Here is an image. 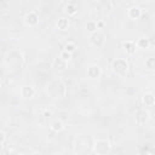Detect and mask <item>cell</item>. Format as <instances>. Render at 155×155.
I'll return each instance as SVG.
<instances>
[{"label": "cell", "mask_w": 155, "mask_h": 155, "mask_svg": "<svg viewBox=\"0 0 155 155\" xmlns=\"http://www.w3.org/2000/svg\"><path fill=\"white\" fill-rule=\"evenodd\" d=\"M64 11H65V13H68V16H74L78 12V7L74 4H67Z\"/></svg>", "instance_id": "9a60e30c"}, {"label": "cell", "mask_w": 155, "mask_h": 155, "mask_svg": "<svg viewBox=\"0 0 155 155\" xmlns=\"http://www.w3.org/2000/svg\"><path fill=\"white\" fill-rule=\"evenodd\" d=\"M136 44L134 42H132V41H125L124 44H122V48L125 50V52L126 53H128V54H133L134 52H136Z\"/></svg>", "instance_id": "30bf717a"}, {"label": "cell", "mask_w": 155, "mask_h": 155, "mask_svg": "<svg viewBox=\"0 0 155 155\" xmlns=\"http://www.w3.org/2000/svg\"><path fill=\"white\" fill-rule=\"evenodd\" d=\"M148 119H149V113L147 110L142 109V110H138L136 113V121L138 124H145L148 121Z\"/></svg>", "instance_id": "ba28073f"}, {"label": "cell", "mask_w": 155, "mask_h": 155, "mask_svg": "<svg viewBox=\"0 0 155 155\" xmlns=\"http://www.w3.org/2000/svg\"><path fill=\"white\" fill-rule=\"evenodd\" d=\"M104 40H105V36L102 31L99 30H96L94 33H91V36H90V42L93 45V46H97V47H101L103 44H104Z\"/></svg>", "instance_id": "277c9868"}, {"label": "cell", "mask_w": 155, "mask_h": 155, "mask_svg": "<svg viewBox=\"0 0 155 155\" xmlns=\"http://www.w3.org/2000/svg\"><path fill=\"white\" fill-rule=\"evenodd\" d=\"M101 74H102V70L97 64H92L87 68V76L90 79H98Z\"/></svg>", "instance_id": "52a82bcc"}, {"label": "cell", "mask_w": 155, "mask_h": 155, "mask_svg": "<svg viewBox=\"0 0 155 155\" xmlns=\"http://www.w3.org/2000/svg\"><path fill=\"white\" fill-rule=\"evenodd\" d=\"M145 67L150 70H154L155 69V58L154 57H149L147 61H145Z\"/></svg>", "instance_id": "d6986e66"}, {"label": "cell", "mask_w": 155, "mask_h": 155, "mask_svg": "<svg viewBox=\"0 0 155 155\" xmlns=\"http://www.w3.org/2000/svg\"><path fill=\"white\" fill-rule=\"evenodd\" d=\"M44 116H45V117H50V116H51V113H50V111H45V113H44Z\"/></svg>", "instance_id": "603a6c76"}, {"label": "cell", "mask_w": 155, "mask_h": 155, "mask_svg": "<svg viewBox=\"0 0 155 155\" xmlns=\"http://www.w3.org/2000/svg\"><path fill=\"white\" fill-rule=\"evenodd\" d=\"M57 28L59 30H67L69 28V19L65 18V17H61L57 21Z\"/></svg>", "instance_id": "4fadbf2b"}, {"label": "cell", "mask_w": 155, "mask_h": 155, "mask_svg": "<svg viewBox=\"0 0 155 155\" xmlns=\"http://www.w3.org/2000/svg\"><path fill=\"white\" fill-rule=\"evenodd\" d=\"M127 15H128V17H130V18H132V19H138V18L142 16V11H140V8H139V7L133 6V7H131V8L128 10Z\"/></svg>", "instance_id": "8fae6325"}, {"label": "cell", "mask_w": 155, "mask_h": 155, "mask_svg": "<svg viewBox=\"0 0 155 155\" xmlns=\"http://www.w3.org/2000/svg\"><path fill=\"white\" fill-rule=\"evenodd\" d=\"M5 138H6V137H5V133H4L2 131H0V145L5 142Z\"/></svg>", "instance_id": "44dd1931"}, {"label": "cell", "mask_w": 155, "mask_h": 155, "mask_svg": "<svg viewBox=\"0 0 155 155\" xmlns=\"http://www.w3.org/2000/svg\"><path fill=\"white\" fill-rule=\"evenodd\" d=\"M113 70L121 76H125L128 71V63L122 58H116L113 61Z\"/></svg>", "instance_id": "3957f363"}, {"label": "cell", "mask_w": 155, "mask_h": 155, "mask_svg": "<svg viewBox=\"0 0 155 155\" xmlns=\"http://www.w3.org/2000/svg\"><path fill=\"white\" fill-rule=\"evenodd\" d=\"M0 85H1V80H0Z\"/></svg>", "instance_id": "cb8c5ba5"}, {"label": "cell", "mask_w": 155, "mask_h": 155, "mask_svg": "<svg viewBox=\"0 0 155 155\" xmlns=\"http://www.w3.org/2000/svg\"><path fill=\"white\" fill-rule=\"evenodd\" d=\"M47 93L52 98H63L65 96V86L61 80H53L47 85Z\"/></svg>", "instance_id": "6da1fadb"}, {"label": "cell", "mask_w": 155, "mask_h": 155, "mask_svg": "<svg viewBox=\"0 0 155 155\" xmlns=\"http://www.w3.org/2000/svg\"><path fill=\"white\" fill-rule=\"evenodd\" d=\"M64 128V125L61 120H54L52 124H51V130L53 132H61L62 130Z\"/></svg>", "instance_id": "5bb4252c"}, {"label": "cell", "mask_w": 155, "mask_h": 155, "mask_svg": "<svg viewBox=\"0 0 155 155\" xmlns=\"http://www.w3.org/2000/svg\"><path fill=\"white\" fill-rule=\"evenodd\" d=\"M93 151L98 155H105L110 151V143L107 139H97L92 144Z\"/></svg>", "instance_id": "7a4b0ae2"}, {"label": "cell", "mask_w": 155, "mask_h": 155, "mask_svg": "<svg viewBox=\"0 0 155 155\" xmlns=\"http://www.w3.org/2000/svg\"><path fill=\"white\" fill-rule=\"evenodd\" d=\"M34 93H35V91H34V88L31 86L25 85V86H23L21 88V94H22L23 98H31L34 96Z\"/></svg>", "instance_id": "9c48e42d"}, {"label": "cell", "mask_w": 155, "mask_h": 155, "mask_svg": "<svg viewBox=\"0 0 155 155\" xmlns=\"http://www.w3.org/2000/svg\"><path fill=\"white\" fill-rule=\"evenodd\" d=\"M38 22H39V16L35 13V12H28L27 15H25V17H24V23L27 24V25H29V27H34V25H36L38 24Z\"/></svg>", "instance_id": "8992f818"}, {"label": "cell", "mask_w": 155, "mask_h": 155, "mask_svg": "<svg viewBox=\"0 0 155 155\" xmlns=\"http://www.w3.org/2000/svg\"><path fill=\"white\" fill-rule=\"evenodd\" d=\"M86 29H87L88 33H94L96 30H98L97 29V25H96V22H92V21H90V22L86 23Z\"/></svg>", "instance_id": "e0dca14e"}, {"label": "cell", "mask_w": 155, "mask_h": 155, "mask_svg": "<svg viewBox=\"0 0 155 155\" xmlns=\"http://www.w3.org/2000/svg\"><path fill=\"white\" fill-rule=\"evenodd\" d=\"M149 45H150V41H149V39H145V38L139 39L137 41V44H136V46L139 47V48H148Z\"/></svg>", "instance_id": "2e32d148"}, {"label": "cell", "mask_w": 155, "mask_h": 155, "mask_svg": "<svg viewBox=\"0 0 155 155\" xmlns=\"http://www.w3.org/2000/svg\"><path fill=\"white\" fill-rule=\"evenodd\" d=\"M96 25H97V29H102V28L104 27V23H103L102 21H99V22L96 23Z\"/></svg>", "instance_id": "7402d4cb"}, {"label": "cell", "mask_w": 155, "mask_h": 155, "mask_svg": "<svg viewBox=\"0 0 155 155\" xmlns=\"http://www.w3.org/2000/svg\"><path fill=\"white\" fill-rule=\"evenodd\" d=\"M75 50H76V45H75L74 42H67V44L64 45V51H67V52H69V53L75 52Z\"/></svg>", "instance_id": "ac0fdd59"}, {"label": "cell", "mask_w": 155, "mask_h": 155, "mask_svg": "<svg viewBox=\"0 0 155 155\" xmlns=\"http://www.w3.org/2000/svg\"><path fill=\"white\" fill-rule=\"evenodd\" d=\"M59 57H61V58H63L64 61H67V62H68V61L71 58V53H69V52H67V51H64V50H63V51L61 52Z\"/></svg>", "instance_id": "ffe728a7"}, {"label": "cell", "mask_w": 155, "mask_h": 155, "mask_svg": "<svg viewBox=\"0 0 155 155\" xmlns=\"http://www.w3.org/2000/svg\"><path fill=\"white\" fill-rule=\"evenodd\" d=\"M143 103H144L145 107L151 108V107L155 104V97H154V94L150 93V92H149V93H145L144 97H143Z\"/></svg>", "instance_id": "7c38bea8"}, {"label": "cell", "mask_w": 155, "mask_h": 155, "mask_svg": "<svg viewBox=\"0 0 155 155\" xmlns=\"http://www.w3.org/2000/svg\"><path fill=\"white\" fill-rule=\"evenodd\" d=\"M67 67H68V62L64 61V59L61 58V57L54 58L53 62H52V68H53L54 70H57V71H64V70L67 69Z\"/></svg>", "instance_id": "5b68a950"}]
</instances>
